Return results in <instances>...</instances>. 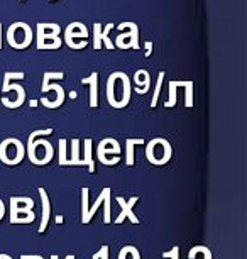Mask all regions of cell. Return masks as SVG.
<instances>
[{
  "label": "cell",
  "instance_id": "ab89813d",
  "mask_svg": "<svg viewBox=\"0 0 247 259\" xmlns=\"http://www.w3.org/2000/svg\"><path fill=\"white\" fill-rule=\"evenodd\" d=\"M0 259H12V257L9 256V254H4V252H2V254H0Z\"/></svg>",
  "mask_w": 247,
  "mask_h": 259
},
{
  "label": "cell",
  "instance_id": "8992f818",
  "mask_svg": "<svg viewBox=\"0 0 247 259\" xmlns=\"http://www.w3.org/2000/svg\"><path fill=\"white\" fill-rule=\"evenodd\" d=\"M125 28L131 29V33L117 36V41H115L114 46L120 48V49H129V48L139 49V28H137V24H134V22H122V24H119L120 31H124Z\"/></svg>",
  "mask_w": 247,
  "mask_h": 259
},
{
  "label": "cell",
  "instance_id": "484cf974",
  "mask_svg": "<svg viewBox=\"0 0 247 259\" xmlns=\"http://www.w3.org/2000/svg\"><path fill=\"white\" fill-rule=\"evenodd\" d=\"M112 29H114V24H112V22H109V24H107L105 28H103V31H102V44H105L107 49H114L115 48L114 43H112L110 38H109V34H110Z\"/></svg>",
  "mask_w": 247,
  "mask_h": 259
},
{
  "label": "cell",
  "instance_id": "3957f363",
  "mask_svg": "<svg viewBox=\"0 0 247 259\" xmlns=\"http://www.w3.org/2000/svg\"><path fill=\"white\" fill-rule=\"evenodd\" d=\"M26 156V147L24 144L16 139V137H9V139L0 142V161L6 164H19Z\"/></svg>",
  "mask_w": 247,
  "mask_h": 259
},
{
  "label": "cell",
  "instance_id": "4316f807",
  "mask_svg": "<svg viewBox=\"0 0 247 259\" xmlns=\"http://www.w3.org/2000/svg\"><path fill=\"white\" fill-rule=\"evenodd\" d=\"M93 48L102 49V24L95 22L93 24Z\"/></svg>",
  "mask_w": 247,
  "mask_h": 259
},
{
  "label": "cell",
  "instance_id": "f1b7e54d",
  "mask_svg": "<svg viewBox=\"0 0 247 259\" xmlns=\"http://www.w3.org/2000/svg\"><path fill=\"white\" fill-rule=\"evenodd\" d=\"M186 90H185V102H186V107L188 109H191L193 107V82H188L186 83Z\"/></svg>",
  "mask_w": 247,
  "mask_h": 259
},
{
  "label": "cell",
  "instance_id": "277c9868",
  "mask_svg": "<svg viewBox=\"0 0 247 259\" xmlns=\"http://www.w3.org/2000/svg\"><path fill=\"white\" fill-rule=\"evenodd\" d=\"M7 41L14 49H26L33 41V29L26 22H14L7 31Z\"/></svg>",
  "mask_w": 247,
  "mask_h": 259
},
{
  "label": "cell",
  "instance_id": "ee69618b",
  "mask_svg": "<svg viewBox=\"0 0 247 259\" xmlns=\"http://www.w3.org/2000/svg\"><path fill=\"white\" fill-rule=\"evenodd\" d=\"M21 2H24V0H21Z\"/></svg>",
  "mask_w": 247,
  "mask_h": 259
},
{
  "label": "cell",
  "instance_id": "ac0fdd59",
  "mask_svg": "<svg viewBox=\"0 0 247 259\" xmlns=\"http://www.w3.org/2000/svg\"><path fill=\"white\" fill-rule=\"evenodd\" d=\"M24 208L34 210V200L29 198V196H12L11 210H24Z\"/></svg>",
  "mask_w": 247,
  "mask_h": 259
},
{
  "label": "cell",
  "instance_id": "7bdbcfd3",
  "mask_svg": "<svg viewBox=\"0 0 247 259\" xmlns=\"http://www.w3.org/2000/svg\"><path fill=\"white\" fill-rule=\"evenodd\" d=\"M49 2H53V0H49Z\"/></svg>",
  "mask_w": 247,
  "mask_h": 259
},
{
  "label": "cell",
  "instance_id": "52a82bcc",
  "mask_svg": "<svg viewBox=\"0 0 247 259\" xmlns=\"http://www.w3.org/2000/svg\"><path fill=\"white\" fill-rule=\"evenodd\" d=\"M117 202H119L120 208H122V212H120V213H119V217H117L115 220H114L115 224H117V225L122 224V222L125 220V218H129V220H131L132 224H139V217L132 212L134 205H136V203L139 202L137 196H132V198H129V200L122 198V196H117Z\"/></svg>",
  "mask_w": 247,
  "mask_h": 259
},
{
  "label": "cell",
  "instance_id": "2e32d148",
  "mask_svg": "<svg viewBox=\"0 0 247 259\" xmlns=\"http://www.w3.org/2000/svg\"><path fill=\"white\" fill-rule=\"evenodd\" d=\"M134 83H136L137 87V93H141V95H144L147 93L151 87V78H149V73H147L146 70H137L136 75H134Z\"/></svg>",
  "mask_w": 247,
  "mask_h": 259
},
{
  "label": "cell",
  "instance_id": "9c48e42d",
  "mask_svg": "<svg viewBox=\"0 0 247 259\" xmlns=\"http://www.w3.org/2000/svg\"><path fill=\"white\" fill-rule=\"evenodd\" d=\"M87 38H88L87 26H83L82 29H78V33H73V31L70 29V26L65 31V41L70 48H73V49L87 48Z\"/></svg>",
  "mask_w": 247,
  "mask_h": 259
},
{
  "label": "cell",
  "instance_id": "836d02e7",
  "mask_svg": "<svg viewBox=\"0 0 247 259\" xmlns=\"http://www.w3.org/2000/svg\"><path fill=\"white\" fill-rule=\"evenodd\" d=\"M163 257L164 259H179V247L178 245H174L169 252H163Z\"/></svg>",
  "mask_w": 247,
  "mask_h": 259
},
{
  "label": "cell",
  "instance_id": "e575fe53",
  "mask_svg": "<svg viewBox=\"0 0 247 259\" xmlns=\"http://www.w3.org/2000/svg\"><path fill=\"white\" fill-rule=\"evenodd\" d=\"M144 48H146V58H151V55H152V43L147 41L144 44Z\"/></svg>",
  "mask_w": 247,
  "mask_h": 259
},
{
  "label": "cell",
  "instance_id": "603a6c76",
  "mask_svg": "<svg viewBox=\"0 0 247 259\" xmlns=\"http://www.w3.org/2000/svg\"><path fill=\"white\" fill-rule=\"evenodd\" d=\"M63 78H65L63 71H46L43 78V92L44 93L49 92V82H51V80H63Z\"/></svg>",
  "mask_w": 247,
  "mask_h": 259
},
{
  "label": "cell",
  "instance_id": "4dcf8cb0",
  "mask_svg": "<svg viewBox=\"0 0 247 259\" xmlns=\"http://www.w3.org/2000/svg\"><path fill=\"white\" fill-rule=\"evenodd\" d=\"M49 134H53V129H41V131H34V132H31V136H29V139H28V144H31L36 137H41V136H49Z\"/></svg>",
  "mask_w": 247,
  "mask_h": 259
},
{
  "label": "cell",
  "instance_id": "83f0119b",
  "mask_svg": "<svg viewBox=\"0 0 247 259\" xmlns=\"http://www.w3.org/2000/svg\"><path fill=\"white\" fill-rule=\"evenodd\" d=\"M174 105H176V83L169 82V98H168V102H164V107L171 109Z\"/></svg>",
  "mask_w": 247,
  "mask_h": 259
},
{
  "label": "cell",
  "instance_id": "30bf717a",
  "mask_svg": "<svg viewBox=\"0 0 247 259\" xmlns=\"http://www.w3.org/2000/svg\"><path fill=\"white\" fill-rule=\"evenodd\" d=\"M107 154H114V156L120 154V144L115 139H112V137H107V139L100 141L98 142V147H97L98 161H102Z\"/></svg>",
  "mask_w": 247,
  "mask_h": 259
},
{
  "label": "cell",
  "instance_id": "5b68a950",
  "mask_svg": "<svg viewBox=\"0 0 247 259\" xmlns=\"http://www.w3.org/2000/svg\"><path fill=\"white\" fill-rule=\"evenodd\" d=\"M28 154H29L31 163L38 164V166H43V164H48L53 159L55 149H53L49 141L36 137L31 144H28Z\"/></svg>",
  "mask_w": 247,
  "mask_h": 259
},
{
  "label": "cell",
  "instance_id": "1f68e13d",
  "mask_svg": "<svg viewBox=\"0 0 247 259\" xmlns=\"http://www.w3.org/2000/svg\"><path fill=\"white\" fill-rule=\"evenodd\" d=\"M92 259H109V245H102L100 251L93 254Z\"/></svg>",
  "mask_w": 247,
  "mask_h": 259
},
{
  "label": "cell",
  "instance_id": "f546056e",
  "mask_svg": "<svg viewBox=\"0 0 247 259\" xmlns=\"http://www.w3.org/2000/svg\"><path fill=\"white\" fill-rule=\"evenodd\" d=\"M68 156H66V139H60V164L66 166Z\"/></svg>",
  "mask_w": 247,
  "mask_h": 259
},
{
  "label": "cell",
  "instance_id": "74e56055",
  "mask_svg": "<svg viewBox=\"0 0 247 259\" xmlns=\"http://www.w3.org/2000/svg\"><path fill=\"white\" fill-rule=\"evenodd\" d=\"M51 259H58V256H56V254H53ZM65 259H75V256H73V254H68V256H66Z\"/></svg>",
  "mask_w": 247,
  "mask_h": 259
},
{
  "label": "cell",
  "instance_id": "60d3db41",
  "mask_svg": "<svg viewBox=\"0 0 247 259\" xmlns=\"http://www.w3.org/2000/svg\"><path fill=\"white\" fill-rule=\"evenodd\" d=\"M76 97H78V93H76V92H71L70 93V98H76Z\"/></svg>",
  "mask_w": 247,
  "mask_h": 259
},
{
  "label": "cell",
  "instance_id": "b9f144b4",
  "mask_svg": "<svg viewBox=\"0 0 247 259\" xmlns=\"http://www.w3.org/2000/svg\"><path fill=\"white\" fill-rule=\"evenodd\" d=\"M38 104H39L38 100H33V102H31V107H36V105H38Z\"/></svg>",
  "mask_w": 247,
  "mask_h": 259
},
{
  "label": "cell",
  "instance_id": "cb8c5ba5",
  "mask_svg": "<svg viewBox=\"0 0 247 259\" xmlns=\"http://www.w3.org/2000/svg\"><path fill=\"white\" fill-rule=\"evenodd\" d=\"M119 259H141V254L134 245H125V247L120 249Z\"/></svg>",
  "mask_w": 247,
  "mask_h": 259
},
{
  "label": "cell",
  "instance_id": "ba28073f",
  "mask_svg": "<svg viewBox=\"0 0 247 259\" xmlns=\"http://www.w3.org/2000/svg\"><path fill=\"white\" fill-rule=\"evenodd\" d=\"M60 31L61 28L53 22H39L38 24V43L51 41V43H61L60 39Z\"/></svg>",
  "mask_w": 247,
  "mask_h": 259
},
{
  "label": "cell",
  "instance_id": "f35d334b",
  "mask_svg": "<svg viewBox=\"0 0 247 259\" xmlns=\"http://www.w3.org/2000/svg\"><path fill=\"white\" fill-rule=\"evenodd\" d=\"M63 220H65L63 215H56V224H63Z\"/></svg>",
  "mask_w": 247,
  "mask_h": 259
},
{
  "label": "cell",
  "instance_id": "d4e9b609",
  "mask_svg": "<svg viewBox=\"0 0 247 259\" xmlns=\"http://www.w3.org/2000/svg\"><path fill=\"white\" fill-rule=\"evenodd\" d=\"M163 82H164V71H159L158 82H156V88H154V95H152V100H151V107H152V109H154V107L158 105V98H159L161 88H163Z\"/></svg>",
  "mask_w": 247,
  "mask_h": 259
},
{
  "label": "cell",
  "instance_id": "ffe728a7",
  "mask_svg": "<svg viewBox=\"0 0 247 259\" xmlns=\"http://www.w3.org/2000/svg\"><path fill=\"white\" fill-rule=\"evenodd\" d=\"M82 163L83 166H88V173H95V163L92 158V139H85V154Z\"/></svg>",
  "mask_w": 247,
  "mask_h": 259
},
{
  "label": "cell",
  "instance_id": "8d00e7d4",
  "mask_svg": "<svg viewBox=\"0 0 247 259\" xmlns=\"http://www.w3.org/2000/svg\"><path fill=\"white\" fill-rule=\"evenodd\" d=\"M21 259H44L43 256H36V254H33V256H29V254H24V256H21Z\"/></svg>",
  "mask_w": 247,
  "mask_h": 259
},
{
  "label": "cell",
  "instance_id": "7c38bea8",
  "mask_svg": "<svg viewBox=\"0 0 247 259\" xmlns=\"http://www.w3.org/2000/svg\"><path fill=\"white\" fill-rule=\"evenodd\" d=\"M83 85H90V107H98V73H92L88 78H82Z\"/></svg>",
  "mask_w": 247,
  "mask_h": 259
},
{
  "label": "cell",
  "instance_id": "5bb4252c",
  "mask_svg": "<svg viewBox=\"0 0 247 259\" xmlns=\"http://www.w3.org/2000/svg\"><path fill=\"white\" fill-rule=\"evenodd\" d=\"M36 218L34 210L24 208V210H11V222L12 224H33Z\"/></svg>",
  "mask_w": 247,
  "mask_h": 259
},
{
  "label": "cell",
  "instance_id": "4fadbf2b",
  "mask_svg": "<svg viewBox=\"0 0 247 259\" xmlns=\"http://www.w3.org/2000/svg\"><path fill=\"white\" fill-rule=\"evenodd\" d=\"M109 196H112L110 188H103V190H102V193L98 195V198L95 200V203H93L92 207H88L87 215H85V217L82 218V224H90V222H92V218H93V215H95L97 208H98V207H102L103 202H105V198H109Z\"/></svg>",
  "mask_w": 247,
  "mask_h": 259
},
{
  "label": "cell",
  "instance_id": "d590c367",
  "mask_svg": "<svg viewBox=\"0 0 247 259\" xmlns=\"http://www.w3.org/2000/svg\"><path fill=\"white\" fill-rule=\"evenodd\" d=\"M4 213H6V205H4V200L0 198V220L4 218Z\"/></svg>",
  "mask_w": 247,
  "mask_h": 259
},
{
  "label": "cell",
  "instance_id": "7a4b0ae2",
  "mask_svg": "<svg viewBox=\"0 0 247 259\" xmlns=\"http://www.w3.org/2000/svg\"><path fill=\"white\" fill-rule=\"evenodd\" d=\"M173 149L171 144L168 141L163 139V137H156L151 142H147L146 146V156L147 161L156 164V166H161V164H166L171 159Z\"/></svg>",
  "mask_w": 247,
  "mask_h": 259
},
{
  "label": "cell",
  "instance_id": "d6a6232c",
  "mask_svg": "<svg viewBox=\"0 0 247 259\" xmlns=\"http://www.w3.org/2000/svg\"><path fill=\"white\" fill-rule=\"evenodd\" d=\"M195 249L203 256V259H212V251L206 245H195Z\"/></svg>",
  "mask_w": 247,
  "mask_h": 259
},
{
  "label": "cell",
  "instance_id": "8fae6325",
  "mask_svg": "<svg viewBox=\"0 0 247 259\" xmlns=\"http://www.w3.org/2000/svg\"><path fill=\"white\" fill-rule=\"evenodd\" d=\"M39 196H41V203H43V218H41V225H39L38 232L39 234H43L44 230L48 229V222H49V213H51V203H49V196L46 193V190L39 188Z\"/></svg>",
  "mask_w": 247,
  "mask_h": 259
},
{
  "label": "cell",
  "instance_id": "6da1fadb",
  "mask_svg": "<svg viewBox=\"0 0 247 259\" xmlns=\"http://www.w3.org/2000/svg\"><path fill=\"white\" fill-rule=\"evenodd\" d=\"M131 80L122 71H115L107 80V100L114 109H124L131 100Z\"/></svg>",
  "mask_w": 247,
  "mask_h": 259
},
{
  "label": "cell",
  "instance_id": "7402d4cb",
  "mask_svg": "<svg viewBox=\"0 0 247 259\" xmlns=\"http://www.w3.org/2000/svg\"><path fill=\"white\" fill-rule=\"evenodd\" d=\"M26 78V75L22 71H6L4 73V87H2V92L7 93L9 92V87H11V82L12 80H22Z\"/></svg>",
  "mask_w": 247,
  "mask_h": 259
},
{
  "label": "cell",
  "instance_id": "44dd1931",
  "mask_svg": "<svg viewBox=\"0 0 247 259\" xmlns=\"http://www.w3.org/2000/svg\"><path fill=\"white\" fill-rule=\"evenodd\" d=\"M66 164H70V166H83L82 158H80V141L78 139L71 141V159H68Z\"/></svg>",
  "mask_w": 247,
  "mask_h": 259
},
{
  "label": "cell",
  "instance_id": "9a60e30c",
  "mask_svg": "<svg viewBox=\"0 0 247 259\" xmlns=\"http://www.w3.org/2000/svg\"><path fill=\"white\" fill-rule=\"evenodd\" d=\"M9 88L16 90L17 95H16L14 100H12V98H9V97H4V98H2V104L6 105L7 109H17V107H21L22 102L26 100V92H24V88H22L21 85H11Z\"/></svg>",
  "mask_w": 247,
  "mask_h": 259
},
{
  "label": "cell",
  "instance_id": "e0dca14e",
  "mask_svg": "<svg viewBox=\"0 0 247 259\" xmlns=\"http://www.w3.org/2000/svg\"><path fill=\"white\" fill-rule=\"evenodd\" d=\"M49 90H55L56 92V98L55 100H48L46 97H43L41 104L48 109H58L63 102H65V88L60 87V85H49Z\"/></svg>",
  "mask_w": 247,
  "mask_h": 259
},
{
  "label": "cell",
  "instance_id": "d6986e66",
  "mask_svg": "<svg viewBox=\"0 0 247 259\" xmlns=\"http://www.w3.org/2000/svg\"><path fill=\"white\" fill-rule=\"evenodd\" d=\"M136 144H146L144 139H125V164L132 166L134 164V147Z\"/></svg>",
  "mask_w": 247,
  "mask_h": 259
}]
</instances>
